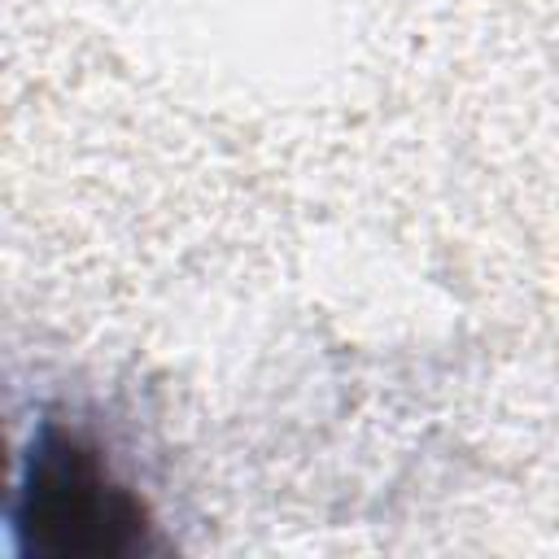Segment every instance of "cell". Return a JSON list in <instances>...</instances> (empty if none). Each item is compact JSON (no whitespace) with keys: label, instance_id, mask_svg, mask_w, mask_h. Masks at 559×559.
Returning <instances> with one entry per match:
<instances>
[{"label":"cell","instance_id":"cell-1","mask_svg":"<svg viewBox=\"0 0 559 559\" xmlns=\"http://www.w3.org/2000/svg\"><path fill=\"white\" fill-rule=\"evenodd\" d=\"M26 511L61 550H114L122 533L140 524L122 489H114L92 454L70 441L44 445L35 454Z\"/></svg>","mask_w":559,"mask_h":559}]
</instances>
